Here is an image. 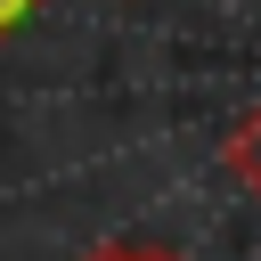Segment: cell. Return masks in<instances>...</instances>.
I'll return each instance as SVG.
<instances>
[{
	"label": "cell",
	"mask_w": 261,
	"mask_h": 261,
	"mask_svg": "<svg viewBox=\"0 0 261 261\" xmlns=\"http://www.w3.org/2000/svg\"><path fill=\"white\" fill-rule=\"evenodd\" d=\"M220 155H228V179H237V188L261 204V106H253V114L228 130V147H220Z\"/></svg>",
	"instance_id": "1"
},
{
	"label": "cell",
	"mask_w": 261,
	"mask_h": 261,
	"mask_svg": "<svg viewBox=\"0 0 261 261\" xmlns=\"http://www.w3.org/2000/svg\"><path fill=\"white\" fill-rule=\"evenodd\" d=\"M33 16H41V0H0V49H8V41H16Z\"/></svg>",
	"instance_id": "3"
},
{
	"label": "cell",
	"mask_w": 261,
	"mask_h": 261,
	"mask_svg": "<svg viewBox=\"0 0 261 261\" xmlns=\"http://www.w3.org/2000/svg\"><path fill=\"white\" fill-rule=\"evenodd\" d=\"M82 261H179L171 245H139V237H114V245H98V253H82Z\"/></svg>",
	"instance_id": "2"
}]
</instances>
